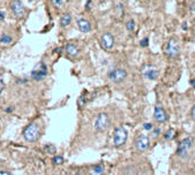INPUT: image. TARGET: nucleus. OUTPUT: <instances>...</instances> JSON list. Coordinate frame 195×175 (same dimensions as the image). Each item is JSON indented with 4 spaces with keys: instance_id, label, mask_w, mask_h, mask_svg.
I'll return each mask as SVG.
<instances>
[{
    "instance_id": "17",
    "label": "nucleus",
    "mask_w": 195,
    "mask_h": 175,
    "mask_svg": "<svg viewBox=\"0 0 195 175\" xmlns=\"http://www.w3.org/2000/svg\"><path fill=\"white\" fill-rule=\"evenodd\" d=\"M87 103H88V97H87V91H85L78 99V106L79 108H83L87 105Z\"/></svg>"
},
{
    "instance_id": "27",
    "label": "nucleus",
    "mask_w": 195,
    "mask_h": 175,
    "mask_svg": "<svg viewBox=\"0 0 195 175\" xmlns=\"http://www.w3.org/2000/svg\"><path fill=\"white\" fill-rule=\"evenodd\" d=\"M91 4H92V0H88V1H87V5H85V10L91 9Z\"/></svg>"
},
{
    "instance_id": "9",
    "label": "nucleus",
    "mask_w": 195,
    "mask_h": 175,
    "mask_svg": "<svg viewBox=\"0 0 195 175\" xmlns=\"http://www.w3.org/2000/svg\"><path fill=\"white\" fill-rule=\"evenodd\" d=\"M9 7H11L12 13L14 14L15 17H17V19L24 17V15H26V7H24L21 0H13Z\"/></svg>"
},
{
    "instance_id": "10",
    "label": "nucleus",
    "mask_w": 195,
    "mask_h": 175,
    "mask_svg": "<svg viewBox=\"0 0 195 175\" xmlns=\"http://www.w3.org/2000/svg\"><path fill=\"white\" fill-rule=\"evenodd\" d=\"M100 46L103 47L105 51H110L114 46V37L110 32H104L99 38Z\"/></svg>"
},
{
    "instance_id": "7",
    "label": "nucleus",
    "mask_w": 195,
    "mask_h": 175,
    "mask_svg": "<svg viewBox=\"0 0 195 175\" xmlns=\"http://www.w3.org/2000/svg\"><path fill=\"white\" fill-rule=\"evenodd\" d=\"M95 130L98 131V133H103L105 131L106 129L110 127V118L106 113H99L97 115L95 121Z\"/></svg>"
},
{
    "instance_id": "33",
    "label": "nucleus",
    "mask_w": 195,
    "mask_h": 175,
    "mask_svg": "<svg viewBox=\"0 0 195 175\" xmlns=\"http://www.w3.org/2000/svg\"><path fill=\"white\" fill-rule=\"evenodd\" d=\"M181 27H182V30H187V29H188V24H187V22H184Z\"/></svg>"
},
{
    "instance_id": "37",
    "label": "nucleus",
    "mask_w": 195,
    "mask_h": 175,
    "mask_svg": "<svg viewBox=\"0 0 195 175\" xmlns=\"http://www.w3.org/2000/svg\"><path fill=\"white\" fill-rule=\"evenodd\" d=\"M2 90H4V89H2V88H0V93L2 92Z\"/></svg>"
},
{
    "instance_id": "3",
    "label": "nucleus",
    "mask_w": 195,
    "mask_h": 175,
    "mask_svg": "<svg viewBox=\"0 0 195 175\" xmlns=\"http://www.w3.org/2000/svg\"><path fill=\"white\" fill-rule=\"evenodd\" d=\"M127 138H128V134L127 130L124 127H117L113 133V145L116 148H120L126 143Z\"/></svg>"
},
{
    "instance_id": "26",
    "label": "nucleus",
    "mask_w": 195,
    "mask_h": 175,
    "mask_svg": "<svg viewBox=\"0 0 195 175\" xmlns=\"http://www.w3.org/2000/svg\"><path fill=\"white\" fill-rule=\"evenodd\" d=\"M148 41H149L148 37L143 38V39H141V41H140V45H141V47H147L148 46Z\"/></svg>"
},
{
    "instance_id": "12",
    "label": "nucleus",
    "mask_w": 195,
    "mask_h": 175,
    "mask_svg": "<svg viewBox=\"0 0 195 175\" xmlns=\"http://www.w3.org/2000/svg\"><path fill=\"white\" fill-rule=\"evenodd\" d=\"M153 118L155 120L158 122V123H164V122H166L168 121V114L166 112L164 111L163 107H161V106H156L155 107V111H153Z\"/></svg>"
},
{
    "instance_id": "38",
    "label": "nucleus",
    "mask_w": 195,
    "mask_h": 175,
    "mask_svg": "<svg viewBox=\"0 0 195 175\" xmlns=\"http://www.w3.org/2000/svg\"><path fill=\"white\" fill-rule=\"evenodd\" d=\"M28 1H29V2H32V1H35V0H28Z\"/></svg>"
},
{
    "instance_id": "15",
    "label": "nucleus",
    "mask_w": 195,
    "mask_h": 175,
    "mask_svg": "<svg viewBox=\"0 0 195 175\" xmlns=\"http://www.w3.org/2000/svg\"><path fill=\"white\" fill-rule=\"evenodd\" d=\"M72 23V15L70 13H65L63 14V16L60 17V26L63 28H67V27L70 26Z\"/></svg>"
},
{
    "instance_id": "11",
    "label": "nucleus",
    "mask_w": 195,
    "mask_h": 175,
    "mask_svg": "<svg viewBox=\"0 0 195 175\" xmlns=\"http://www.w3.org/2000/svg\"><path fill=\"white\" fill-rule=\"evenodd\" d=\"M150 146V139L146 135H139L135 139V148L139 152H143L149 149Z\"/></svg>"
},
{
    "instance_id": "22",
    "label": "nucleus",
    "mask_w": 195,
    "mask_h": 175,
    "mask_svg": "<svg viewBox=\"0 0 195 175\" xmlns=\"http://www.w3.org/2000/svg\"><path fill=\"white\" fill-rule=\"evenodd\" d=\"M126 28H127V30L128 31L133 32V31L135 30V28H136V24H135V22H134L133 20H129V21H127Z\"/></svg>"
},
{
    "instance_id": "28",
    "label": "nucleus",
    "mask_w": 195,
    "mask_h": 175,
    "mask_svg": "<svg viewBox=\"0 0 195 175\" xmlns=\"http://www.w3.org/2000/svg\"><path fill=\"white\" fill-rule=\"evenodd\" d=\"M190 116H192V119L195 121V105L192 107V109H190Z\"/></svg>"
},
{
    "instance_id": "34",
    "label": "nucleus",
    "mask_w": 195,
    "mask_h": 175,
    "mask_svg": "<svg viewBox=\"0 0 195 175\" xmlns=\"http://www.w3.org/2000/svg\"><path fill=\"white\" fill-rule=\"evenodd\" d=\"M13 109H14V107H13V106H12V107L6 108V113H11V112H13Z\"/></svg>"
},
{
    "instance_id": "6",
    "label": "nucleus",
    "mask_w": 195,
    "mask_h": 175,
    "mask_svg": "<svg viewBox=\"0 0 195 175\" xmlns=\"http://www.w3.org/2000/svg\"><path fill=\"white\" fill-rule=\"evenodd\" d=\"M193 145V138L188 136V137H185L182 141H180L178 148H177V155L180 158H185L186 155H188L190 148Z\"/></svg>"
},
{
    "instance_id": "18",
    "label": "nucleus",
    "mask_w": 195,
    "mask_h": 175,
    "mask_svg": "<svg viewBox=\"0 0 195 175\" xmlns=\"http://www.w3.org/2000/svg\"><path fill=\"white\" fill-rule=\"evenodd\" d=\"M103 174H104V166L102 165V164L95 166L91 170V172H90V175H103Z\"/></svg>"
},
{
    "instance_id": "5",
    "label": "nucleus",
    "mask_w": 195,
    "mask_h": 175,
    "mask_svg": "<svg viewBox=\"0 0 195 175\" xmlns=\"http://www.w3.org/2000/svg\"><path fill=\"white\" fill-rule=\"evenodd\" d=\"M180 52V46L179 43L177 41V38H170L169 41L166 43V46H165V54L166 57L169 58H177L179 55Z\"/></svg>"
},
{
    "instance_id": "25",
    "label": "nucleus",
    "mask_w": 195,
    "mask_h": 175,
    "mask_svg": "<svg viewBox=\"0 0 195 175\" xmlns=\"http://www.w3.org/2000/svg\"><path fill=\"white\" fill-rule=\"evenodd\" d=\"M143 129H144V130H148V131H150V130H153V123H149V122H147V123H143Z\"/></svg>"
},
{
    "instance_id": "29",
    "label": "nucleus",
    "mask_w": 195,
    "mask_h": 175,
    "mask_svg": "<svg viewBox=\"0 0 195 175\" xmlns=\"http://www.w3.org/2000/svg\"><path fill=\"white\" fill-rule=\"evenodd\" d=\"M190 12H193V13H195V1H193V2L190 4Z\"/></svg>"
},
{
    "instance_id": "8",
    "label": "nucleus",
    "mask_w": 195,
    "mask_h": 175,
    "mask_svg": "<svg viewBox=\"0 0 195 175\" xmlns=\"http://www.w3.org/2000/svg\"><path fill=\"white\" fill-rule=\"evenodd\" d=\"M107 76L113 83H121L127 77V72L124 68H114L111 72H109Z\"/></svg>"
},
{
    "instance_id": "2",
    "label": "nucleus",
    "mask_w": 195,
    "mask_h": 175,
    "mask_svg": "<svg viewBox=\"0 0 195 175\" xmlns=\"http://www.w3.org/2000/svg\"><path fill=\"white\" fill-rule=\"evenodd\" d=\"M141 74L143 77L148 78L150 81H155L159 76V69L153 63H146L141 67Z\"/></svg>"
},
{
    "instance_id": "39",
    "label": "nucleus",
    "mask_w": 195,
    "mask_h": 175,
    "mask_svg": "<svg viewBox=\"0 0 195 175\" xmlns=\"http://www.w3.org/2000/svg\"><path fill=\"white\" fill-rule=\"evenodd\" d=\"M0 128H1V123H0Z\"/></svg>"
},
{
    "instance_id": "30",
    "label": "nucleus",
    "mask_w": 195,
    "mask_h": 175,
    "mask_svg": "<svg viewBox=\"0 0 195 175\" xmlns=\"http://www.w3.org/2000/svg\"><path fill=\"white\" fill-rule=\"evenodd\" d=\"M0 175H13L11 172L8 170H0Z\"/></svg>"
},
{
    "instance_id": "16",
    "label": "nucleus",
    "mask_w": 195,
    "mask_h": 175,
    "mask_svg": "<svg viewBox=\"0 0 195 175\" xmlns=\"http://www.w3.org/2000/svg\"><path fill=\"white\" fill-rule=\"evenodd\" d=\"M12 41H13V37L8 34H2L0 36V44L2 45H11Z\"/></svg>"
},
{
    "instance_id": "31",
    "label": "nucleus",
    "mask_w": 195,
    "mask_h": 175,
    "mask_svg": "<svg viewBox=\"0 0 195 175\" xmlns=\"http://www.w3.org/2000/svg\"><path fill=\"white\" fill-rule=\"evenodd\" d=\"M53 53H58V54L63 53V47H57V48L53 51Z\"/></svg>"
},
{
    "instance_id": "1",
    "label": "nucleus",
    "mask_w": 195,
    "mask_h": 175,
    "mask_svg": "<svg viewBox=\"0 0 195 175\" xmlns=\"http://www.w3.org/2000/svg\"><path fill=\"white\" fill-rule=\"evenodd\" d=\"M39 136H41V127L36 122L29 123L26 127V129L23 130V137L29 143L37 141L39 138Z\"/></svg>"
},
{
    "instance_id": "19",
    "label": "nucleus",
    "mask_w": 195,
    "mask_h": 175,
    "mask_svg": "<svg viewBox=\"0 0 195 175\" xmlns=\"http://www.w3.org/2000/svg\"><path fill=\"white\" fill-rule=\"evenodd\" d=\"M51 2H52V5L56 7V8H63L65 6L67 5V2H68V0H51Z\"/></svg>"
},
{
    "instance_id": "4",
    "label": "nucleus",
    "mask_w": 195,
    "mask_h": 175,
    "mask_svg": "<svg viewBox=\"0 0 195 175\" xmlns=\"http://www.w3.org/2000/svg\"><path fill=\"white\" fill-rule=\"evenodd\" d=\"M30 76H31L32 80H35L37 82L43 81L44 78L48 76V66H46V63H44L43 61L39 62L36 67L31 70Z\"/></svg>"
},
{
    "instance_id": "13",
    "label": "nucleus",
    "mask_w": 195,
    "mask_h": 175,
    "mask_svg": "<svg viewBox=\"0 0 195 175\" xmlns=\"http://www.w3.org/2000/svg\"><path fill=\"white\" fill-rule=\"evenodd\" d=\"M76 24H78V28H79V30L81 32H83V34H88L91 31V24H90V22L88 20H85L83 17H81V19H78L76 21Z\"/></svg>"
},
{
    "instance_id": "14",
    "label": "nucleus",
    "mask_w": 195,
    "mask_h": 175,
    "mask_svg": "<svg viewBox=\"0 0 195 175\" xmlns=\"http://www.w3.org/2000/svg\"><path fill=\"white\" fill-rule=\"evenodd\" d=\"M65 52H66V54L70 58H76L79 55V48L78 46L75 45V44H72V43H68V44H66V46H65Z\"/></svg>"
},
{
    "instance_id": "23",
    "label": "nucleus",
    "mask_w": 195,
    "mask_h": 175,
    "mask_svg": "<svg viewBox=\"0 0 195 175\" xmlns=\"http://www.w3.org/2000/svg\"><path fill=\"white\" fill-rule=\"evenodd\" d=\"M161 134H162V129L159 128V127L153 128V130H151V136H153V137H158Z\"/></svg>"
},
{
    "instance_id": "36",
    "label": "nucleus",
    "mask_w": 195,
    "mask_h": 175,
    "mask_svg": "<svg viewBox=\"0 0 195 175\" xmlns=\"http://www.w3.org/2000/svg\"><path fill=\"white\" fill-rule=\"evenodd\" d=\"M16 82H17V83H27V82H28V80H17Z\"/></svg>"
},
{
    "instance_id": "20",
    "label": "nucleus",
    "mask_w": 195,
    "mask_h": 175,
    "mask_svg": "<svg viewBox=\"0 0 195 175\" xmlns=\"http://www.w3.org/2000/svg\"><path fill=\"white\" fill-rule=\"evenodd\" d=\"M44 150H45V152L49 153V155H56V152H57V149H56V146L53 144L44 145Z\"/></svg>"
},
{
    "instance_id": "21",
    "label": "nucleus",
    "mask_w": 195,
    "mask_h": 175,
    "mask_svg": "<svg viewBox=\"0 0 195 175\" xmlns=\"http://www.w3.org/2000/svg\"><path fill=\"white\" fill-rule=\"evenodd\" d=\"M174 136H175V131H174L173 129H169L164 134V138H165V141H172L174 138Z\"/></svg>"
},
{
    "instance_id": "24",
    "label": "nucleus",
    "mask_w": 195,
    "mask_h": 175,
    "mask_svg": "<svg viewBox=\"0 0 195 175\" xmlns=\"http://www.w3.org/2000/svg\"><path fill=\"white\" fill-rule=\"evenodd\" d=\"M53 164L54 165H60V164H63V158L61 157V155H57V157H54L53 158Z\"/></svg>"
},
{
    "instance_id": "32",
    "label": "nucleus",
    "mask_w": 195,
    "mask_h": 175,
    "mask_svg": "<svg viewBox=\"0 0 195 175\" xmlns=\"http://www.w3.org/2000/svg\"><path fill=\"white\" fill-rule=\"evenodd\" d=\"M5 19V13L4 12H0V22H2Z\"/></svg>"
},
{
    "instance_id": "35",
    "label": "nucleus",
    "mask_w": 195,
    "mask_h": 175,
    "mask_svg": "<svg viewBox=\"0 0 195 175\" xmlns=\"http://www.w3.org/2000/svg\"><path fill=\"white\" fill-rule=\"evenodd\" d=\"M190 87H192V88H195V78H194V80H190Z\"/></svg>"
}]
</instances>
